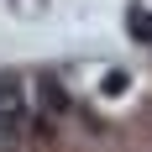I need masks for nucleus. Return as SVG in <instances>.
<instances>
[{
    "label": "nucleus",
    "instance_id": "nucleus-2",
    "mask_svg": "<svg viewBox=\"0 0 152 152\" xmlns=\"http://www.w3.org/2000/svg\"><path fill=\"white\" fill-rule=\"evenodd\" d=\"M37 94H42V115H47V121L68 115V94H63V84H58V79H42V84H37Z\"/></svg>",
    "mask_w": 152,
    "mask_h": 152
},
{
    "label": "nucleus",
    "instance_id": "nucleus-3",
    "mask_svg": "<svg viewBox=\"0 0 152 152\" xmlns=\"http://www.w3.org/2000/svg\"><path fill=\"white\" fill-rule=\"evenodd\" d=\"M126 26H131L137 42H152V11L147 5H131V11H126Z\"/></svg>",
    "mask_w": 152,
    "mask_h": 152
},
{
    "label": "nucleus",
    "instance_id": "nucleus-1",
    "mask_svg": "<svg viewBox=\"0 0 152 152\" xmlns=\"http://www.w3.org/2000/svg\"><path fill=\"white\" fill-rule=\"evenodd\" d=\"M21 121H26V94H21L16 79H0V126L21 131Z\"/></svg>",
    "mask_w": 152,
    "mask_h": 152
}]
</instances>
